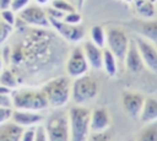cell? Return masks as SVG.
I'll return each instance as SVG.
<instances>
[{
	"label": "cell",
	"mask_w": 157,
	"mask_h": 141,
	"mask_svg": "<svg viewBox=\"0 0 157 141\" xmlns=\"http://www.w3.org/2000/svg\"><path fill=\"white\" fill-rule=\"evenodd\" d=\"M11 92H12V90H10V88H7V87L0 85V94H9V96H10Z\"/></svg>",
	"instance_id": "obj_37"
},
{
	"label": "cell",
	"mask_w": 157,
	"mask_h": 141,
	"mask_svg": "<svg viewBox=\"0 0 157 141\" xmlns=\"http://www.w3.org/2000/svg\"><path fill=\"white\" fill-rule=\"evenodd\" d=\"M117 61L118 59L108 48L103 49V69L107 72V75L110 77L117 75V71H118Z\"/></svg>",
	"instance_id": "obj_21"
},
{
	"label": "cell",
	"mask_w": 157,
	"mask_h": 141,
	"mask_svg": "<svg viewBox=\"0 0 157 141\" xmlns=\"http://www.w3.org/2000/svg\"><path fill=\"white\" fill-rule=\"evenodd\" d=\"M43 126L48 141H70V128L66 112L59 110L53 113Z\"/></svg>",
	"instance_id": "obj_6"
},
{
	"label": "cell",
	"mask_w": 157,
	"mask_h": 141,
	"mask_svg": "<svg viewBox=\"0 0 157 141\" xmlns=\"http://www.w3.org/2000/svg\"><path fill=\"white\" fill-rule=\"evenodd\" d=\"M124 63H125L126 69L130 72H135V74L140 72L145 66L142 58H141V54L139 51V48L135 43V39L130 40V43H129V48H128V51L125 54Z\"/></svg>",
	"instance_id": "obj_16"
},
{
	"label": "cell",
	"mask_w": 157,
	"mask_h": 141,
	"mask_svg": "<svg viewBox=\"0 0 157 141\" xmlns=\"http://www.w3.org/2000/svg\"><path fill=\"white\" fill-rule=\"evenodd\" d=\"M81 13L80 12H76V11H72V12H67L65 13L63 21L66 22V23H70V25H78L81 22Z\"/></svg>",
	"instance_id": "obj_29"
},
{
	"label": "cell",
	"mask_w": 157,
	"mask_h": 141,
	"mask_svg": "<svg viewBox=\"0 0 157 141\" xmlns=\"http://www.w3.org/2000/svg\"><path fill=\"white\" fill-rule=\"evenodd\" d=\"M65 67H66L67 75L72 78H76L78 76L87 74L90 65L81 45H76L71 49L70 54L67 55Z\"/></svg>",
	"instance_id": "obj_8"
},
{
	"label": "cell",
	"mask_w": 157,
	"mask_h": 141,
	"mask_svg": "<svg viewBox=\"0 0 157 141\" xmlns=\"http://www.w3.org/2000/svg\"><path fill=\"white\" fill-rule=\"evenodd\" d=\"M99 92L98 81L91 75H82L71 82V99L75 104H85L97 97Z\"/></svg>",
	"instance_id": "obj_5"
},
{
	"label": "cell",
	"mask_w": 157,
	"mask_h": 141,
	"mask_svg": "<svg viewBox=\"0 0 157 141\" xmlns=\"http://www.w3.org/2000/svg\"><path fill=\"white\" fill-rule=\"evenodd\" d=\"M85 0H77V4H78V7H82V4H83Z\"/></svg>",
	"instance_id": "obj_40"
},
{
	"label": "cell",
	"mask_w": 157,
	"mask_h": 141,
	"mask_svg": "<svg viewBox=\"0 0 157 141\" xmlns=\"http://www.w3.org/2000/svg\"><path fill=\"white\" fill-rule=\"evenodd\" d=\"M0 85L5 86L12 91L18 87L20 81L12 69H2V71L0 72Z\"/></svg>",
	"instance_id": "obj_22"
},
{
	"label": "cell",
	"mask_w": 157,
	"mask_h": 141,
	"mask_svg": "<svg viewBox=\"0 0 157 141\" xmlns=\"http://www.w3.org/2000/svg\"><path fill=\"white\" fill-rule=\"evenodd\" d=\"M139 120L144 124L157 120V98H152V97L145 98V103Z\"/></svg>",
	"instance_id": "obj_19"
},
{
	"label": "cell",
	"mask_w": 157,
	"mask_h": 141,
	"mask_svg": "<svg viewBox=\"0 0 157 141\" xmlns=\"http://www.w3.org/2000/svg\"><path fill=\"white\" fill-rule=\"evenodd\" d=\"M135 29L151 43L157 47V20H145L139 21L135 25Z\"/></svg>",
	"instance_id": "obj_17"
},
{
	"label": "cell",
	"mask_w": 157,
	"mask_h": 141,
	"mask_svg": "<svg viewBox=\"0 0 157 141\" xmlns=\"http://www.w3.org/2000/svg\"><path fill=\"white\" fill-rule=\"evenodd\" d=\"M34 141H48L45 129H44V126L40 125V124L36 128V140H34Z\"/></svg>",
	"instance_id": "obj_34"
},
{
	"label": "cell",
	"mask_w": 157,
	"mask_h": 141,
	"mask_svg": "<svg viewBox=\"0 0 157 141\" xmlns=\"http://www.w3.org/2000/svg\"><path fill=\"white\" fill-rule=\"evenodd\" d=\"M0 105L4 107H12L11 102V94H0Z\"/></svg>",
	"instance_id": "obj_35"
},
{
	"label": "cell",
	"mask_w": 157,
	"mask_h": 141,
	"mask_svg": "<svg viewBox=\"0 0 157 141\" xmlns=\"http://www.w3.org/2000/svg\"><path fill=\"white\" fill-rule=\"evenodd\" d=\"M134 141H157V120L145 124L139 130Z\"/></svg>",
	"instance_id": "obj_20"
},
{
	"label": "cell",
	"mask_w": 157,
	"mask_h": 141,
	"mask_svg": "<svg viewBox=\"0 0 157 141\" xmlns=\"http://www.w3.org/2000/svg\"><path fill=\"white\" fill-rule=\"evenodd\" d=\"M87 141H113V131L108 129L99 132H90Z\"/></svg>",
	"instance_id": "obj_24"
},
{
	"label": "cell",
	"mask_w": 157,
	"mask_h": 141,
	"mask_svg": "<svg viewBox=\"0 0 157 141\" xmlns=\"http://www.w3.org/2000/svg\"><path fill=\"white\" fill-rule=\"evenodd\" d=\"M26 27L21 28L25 32L21 40L10 49V63L13 65L12 70L20 66H25L28 70H38L47 66L53 61L55 48L61 43L54 33L47 29L40 27L27 29Z\"/></svg>",
	"instance_id": "obj_1"
},
{
	"label": "cell",
	"mask_w": 157,
	"mask_h": 141,
	"mask_svg": "<svg viewBox=\"0 0 157 141\" xmlns=\"http://www.w3.org/2000/svg\"><path fill=\"white\" fill-rule=\"evenodd\" d=\"M47 15H48V18H55V20H63L64 18V16H65V13L64 12H61V11H59V10H56L55 7H53V6H50V7H48L47 10Z\"/></svg>",
	"instance_id": "obj_33"
},
{
	"label": "cell",
	"mask_w": 157,
	"mask_h": 141,
	"mask_svg": "<svg viewBox=\"0 0 157 141\" xmlns=\"http://www.w3.org/2000/svg\"><path fill=\"white\" fill-rule=\"evenodd\" d=\"M135 43L139 48L145 66L157 74V47L141 36L135 38Z\"/></svg>",
	"instance_id": "obj_12"
},
{
	"label": "cell",
	"mask_w": 157,
	"mask_h": 141,
	"mask_svg": "<svg viewBox=\"0 0 157 141\" xmlns=\"http://www.w3.org/2000/svg\"><path fill=\"white\" fill-rule=\"evenodd\" d=\"M145 103V97L139 92L124 91L121 93V105L131 119H139L142 107Z\"/></svg>",
	"instance_id": "obj_11"
},
{
	"label": "cell",
	"mask_w": 157,
	"mask_h": 141,
	"mask_svg": "<svg viewBox=\"0 0 157 141\" xmlns=\"http://www.w3.org/2000/svg\"><path fill=\"white\" fill-rule=\"evenodd\" d=\"M110 124H112V119L107 108L98 107L91 110V116H90L91 132H99L108 130L110 128Z\"/></svg>",
	"instance_id": "obj_14"
},
{
	"label": "cell",
	"mask_w": 157,
	"mask_h": 141,
	"mask_svg": "<svg viewBox=\"0 0 157 141\" xmlns=\"http://www.w3.org/2000/svg\"><path fill=\"white\" fill-rule=\"evenodd\" d=\"M18 17L27 25L32 27L48 28L50 26L47 11L39 5H28L18 12Z\"/></svg>",
	"instance_id": "obj_9"
},
{
	"label": "cell",
	"mask_w": 157,
	"mask_h": 141,
	"mask_svg": "<svg viewBox=\"0 0 157 141\" xmlns=\"http://www.w3.org/2000/svg\"><path fill=\"white\" fill-rule=\"evenodd\" d=\"M12 31H13V26L6 23L0 16V45L7 40V38L11 36Z\"/></svg>",
	"instance_id": "obj_26"
},
{
	"label": "cell",
	"mask_w": 157,
	"mask_h": 141,
	"mask_svg": "<svg viewBox=\"0 0 157 141\" xmlns=\"http://www.w3.org/2000/svg\"><path fill=\"white\" fill-rule=\"evenodd\" d=\"M52 6L55 7L56 10H59V11L64 12V13L76 11L75 7H74V5L69 0H53L52 1Z\"/></svg>",
	"instance_id": "obj_25"
},
{
	"label": "cell",
	"mask_w": 157,
	"mask_h": 141,
	"mask_svg": "<svg viewBox=\"0 0 157 141\" xmlns=\"http://www.w3.org/2000/svg\"><path fill=\"white\" fill-rule=\"evenodd\" d=\"M69 1H71V0H69Z\"/></svg>",
	"instance_id": "obj_42"
},
{
	"label": "cell",
	"mask_w": 157,
	"mask_h": 141,
	"mask_svg": "<svg viewBox=\"0 0 157 141\" xmlns=\"http://www.w3.org/2000/svg\"><path fill=\"white\" fill-rule=\"evenodd\" d=\"M36 128L37 126L25 128L23 131H22V134H21L20 141H34L36 140Z\"/></svg>",
	"instance_id": "obj_31"
},
{
	"label": "cell",
	"mask_w": 157,
	"mask_h": 141,
	"mask_svg": "<svg viewBox=\"0 0 157 141\" xmlns=\"http://www.w3.org/2000/svg\"><path fill=\"white\" fill-rule=\"evenodd\" d=\"M37 4H39V5H44V4H47L48 2V0H34Z\"/></svg>",
	"instance_id": "obj_38"
},
{
	"label": "cell",
	"mask_w": 157,
	"mask_h": 141,
	"mask_svg": "<svg viewBox=\"0 0 157 141\" xmlns=\"http://www.w3.org/2000/svg\"><path fill=\"white\" fill-rule=\"evenodd\" d=\"M29 1L31 0H12L10 9L12 11H15V12H20L21 10H23L26 6L29 5Z\"/></svg>",
	"instance_id": "obj_32"
},
{
	"label": "cell",
	"mask_w": 157,
	"mask_h": 141,
	"mask_svg": "<svg viewBox=\"0 0 157 141\" xmlns=\"http://www.w3.org/2000/svg\"><path fill=\"white\" fill-rule=\"evenodd\" d=\"M4 60H2V56L0 55V72L2 71V66H4V63H2Z\"/></svg>",
	"instance_id": "obj_39"
},
{
	"label": "cell",
	"mask_w": 157,
	"mask_h": 141,
	"mask_svg": "<svg viewBox=\"0 0 157 141\" xmlns=\"http://www.w3.org/2000/svg\"><path fill=\"white\" fill-rule=\"evenodd\" d=\"M49 22H50V26L56 31V33L66 42L76 43L83 39L85 37V28L80 23L70 25L64 22L63 20H55V18H49Z\"/></svg>",
	"instance_id": "obj_10"
},
{
	"label": "cell",
	"mask_w": 157,
	"mask_h": 141,
	"mask_svg": "<svg viewBox=\"0 0 157 141\" xmlns=\"http://www.w3.org/2000/svg\"><path fill=\"white\" fill-rule=\"evenodd\" d=\"M11 1H12V0H0V10L10 9V6H11Z\"/></svg>",
	"instance_id": "obj_36"
},
{
	"label": "cell",
	"mask_w": 157,
	"mask_h": 141,
	"mask_svg": "<svg viewBox=\"0 0 157 141\" xmlns=\"http://www.w3.org/2000/svg\"><path fill=\"white\" fill-rule=\"evenodd\" d=\"M0 16H1V18H2L6 23H9V25H11V26H15L16 18H17V17L15 16V11H12L11 9H5V10H1Z\"/></svg>",
	"instance_id": "obj_28"
},
{
	"label": "cell",
	"mask_w": 157,
	"mask_h": 141,
	"mask_svg": "<svg viewBox=\"0 0 157 141\" xmlns=\"http://www.w3.org/2000/svg\"><path fill=\"white\" fill-rule=\"evenodd\" d=\"M126 141H134V139H129V140H126Z\"/></svg>",
	"instance_id": "obj_41"
},
{
	"label": "cell",
	"mask_w": 157,
	"mask_h": 141,
	"mask_svg": "<svg viewBox=\"0 0 157 141\" xmlns=\"http://www.w3.org/2000/svg\"><path fill=\"white\" fill-rule=\"evenodd\" d=\"M11 102L13 109L40 112L49 107L45 94L42 90L20 88L11 92Z\"/></svg>",
	"instance_id": "obj_2"
},
{
	"label": "cell",
	"mask_w": 157,
	"mask_h": 141,
	"mask_svg": "<svg viewBox=\"0 0 157 141\" xmlns=\"http://www.w3.org/2000/svg\"><path fill=\"white\" fill-rule=\"evenodd\" d=\"M81 47L83 49L88 65L94 70L102 69L103 67V48H99L91 40L85 42Z\"/></svg>",
	"instance_id": "obj_15"
},
{
	"label": "cell",
	"mask_w": 157,
	"mask_h": 141,
	"mask_svg": "<svg viewBox=\"0 0 157 141\" xmlns=\"http://www.w3.org/2000/svg\"><path fill=\"white\" fill-rule=\"evenodd\" d=\"M47 97L49 107L61 108L71 99V81L66 76L50 78L40 88Z\"/></svg>",
	"instance_id": "obj_3"
},
{
	"label": "cell",
	"mask_w": 157,
	"mask_h": 141,
	"mask_svg": "<svg viewBox=\"0 0 157 141\" xmlns=\"http://www.w3.org/2000/svg\"><path fill=\"white\" fill-rule=\"evenodd\" d=\"M11 120L20 125L21 128H32L38 126L43 121V115L39 112L34 110H22V109H13Z\"/></svg>",
	"instance_id": "obj_13"
},
{
	"label": "cell",
	"mask_w": 157,
	"mask_h": 141,
	"mask_svg": "<svg viewBox=\"0 0 157 141\" xmlns=\"http://www.w3.org/2000/svg\"><path fill=\"white\" fill-rule=\"evenodd\" d=\"M137 10H139L140 15H141L142 17H145V18H150V17H152L153 13H155L153 5H151V4H148V2H144L142 5H140V6L137 7Z\"/></svg>",
	"instance_id": "obj_27"
},
{
	"label": "cell",
	"mask_w": 157,
	"mask_h": 141,
	"mask_svg": "<svg viewBox=\"0 0 157 141\" xmlns=\"http://www.w3.org/2000/svg\"><path fill=\"white\" fill-rule=\"evenodd\" d=\"M90 36H91V42H93L96 45H98L99 48H104L105 47L107 32L102 26H99V25L92 26V28L90 31Z\"/></svg>",
	"instance_id": "obj_23"
},
{
	"label": "cell",
	"mask_w": 157,
	"mask_h": 141,
	"mask_svg": "<svg viewBox=\"0 0 157 141\" xmlns=\"http://www.w3.org/2000/svg\"><path fill=\"white\" fill-rule=\"evenodd\" d=\"M23 128L12 120L0 124V141H20Z\"/></svg>",
	"instance_id": "obj_18"
},
{
	"label": "cell",
	"mask_w": 157,
	"mask_h": 141,
	"mask_svg": "<svg viewBox=\"0 0 157 141\" xmlns=\"http://www.w3.org/2000/svg\"><path fill=\"white\" fill-rule=\"evenodd\" d=\"M12 112H13V108L12 107L0 105V124H4L6 121H10L11 120V116H12Z\"/></svg>",
	"instance_id": "obj_30"
},
{
	"label": "cell",
	"mask_w": 157,
	"mask_h": 141,
	"mask_svg": "<svg viewBox=\"0 0 157 141\" xmlns=\"http://www.w3.org/2000/svg\"><path fill=\"white\" fill-rule=\"evenodd\" d=\"M105 32H107V42H105L107 48L115 55V58L119 61H124L130 43L126 32L119 27H110Z\"/></svg>",
	"instance_id": "obj_7"
},
{
	"label": "cell",
	"mask_w": 157,
	"mask_h": 141,
	"mask_svg": "<svg viewBox=\"0 0 157 141\" xmlns=\"http://www.w3.org/2000/svg\"><path fill=\"white\" fill-rule=\"evenodd\" d=\"M91 109L76 104L67 112L69 128H70V141H87L91 132L90 128Z\"/></svg>",
	"instance_id": "obj_4"
}]
</instances>
